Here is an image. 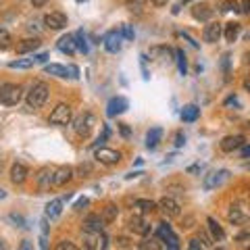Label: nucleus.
I'll list each match as a JSON object with an SVG mask.
<instances>
[{"mask_svg": "<svg viewBox=\"0 0 250 250\" xmlns=\"http://www.w3.org/2000/svg\"><path fill=\"white\" fill-rule=\"evenodd\" d=\"M48 92H50V88H48V83L44 81H36L33 86L30 88V92H27V109L31 110H38L46 104L48 100Z\"/></svg>", "mask_w": 250, "mask_h": 250, "instance_id": "1", "label": "nucleus"}, {"mask_svg": "<svg viewBox=\"0 0 250 250\" xmlns=\"http://www.w3.org/2000/svg\"><path fill=\"white\" fill-rule=\"evenodd\" d=\"M23 98V86L19 83H2L0 86V104L4 107H15Z\"/></svg>", "mask_w": 250, "mask_h": 250, "instance_id": "2", "label": "nucleus"}, {"mask_svg": "<svg viewBox=\"0 0 250 250\" xmlns=\"http://www.w3.org/2000/svg\"><path fill=\"white\" fill-rule=\"evenodd\" d=\"M81 238L88 250H104L109 246V238L102 234V229H81Z\"/></svg>", "mask_w": 250, "mask_h": 250, "instance_id": "3", "label": "nucleus"}, {"mask_svg": "<svg viewBox=\"0 0 250 250\" xmlns=\"http://www.w3.org/2000/svg\"><path fill=\"white\" fill-rule=\"evenodd\" d=\"M73 119V109L69 107V104L61 102L54 107V110L50 113V117H48V123L50 125H69Z\"/></svg>", "mask_w": 250, "mask_h": 250, "instance_id": "4", "label": "nucleus"}, {"mask_svg": "<svg viewBox=\"0 0 250 250\" xmlns=\"http://www.w3.org/2000/svg\"><path fill=\"white\" fill-rule=\"evenodd\" d=\"M156 238L163 240L165 244H167V248H171V250H177V248H179V238H177L175 234H173V229H171V225L167 223V221H163V223L158 225Z\"/></svg>", "mask_w": 250, "mask_h": 250, "instance_id": "5", "label": "nucleus"}, {"mask_svg": "<svg viewBox=\"0 0 250 250\" xmlns=\"http://www.w3.org/2000/svg\"><path fill=\"white\" fill-rule=\"evenodd\" d=\"M156 208L161 211L167 219H173V217H179V213H182V206H179V203L175 198L171 196H165L156 203Z\"/></svg>", "mask_w": 250, "mask_h": 250, "instance_id": "6", "label": "nucleus"}, {"mask_svg": "<svg viewBox=\"0 0 250 250\" xmlns=\"http://www.w3.org/2000/svg\"><path fill=\"white\" fill-rule=\"evenodd\" d=\"M75 134H78L79 138H88L90 134H92V127H94V115L92 113H83L79 115L78 119H75Z\"/></svg>", "mask_w": 250, "mask_h": 250, "instance_id": "7", "label": "nucleus"}, {"mask_svg": "<svg viewBox=\"0 0 250 250\" xmlns=\"http://www.w3.org/2000/svg\"><path fill=\"white\" fill-rule=\"evenodd\" d=\"M96 161H98L100 165H117L121 161V152L115 150V148H104V146H100V148H96L94 152Z\"/></svg>", "mask_w": 250, "mask_h": 250, "instance_id": "8", "label": "nucleus"}, {"mask_svg": "<svg viewBox=\"0 0 250 250\" xmlns=\"http://www.w3.org/2000/svg\"><path fill=\"white\" fill-rule=\"evenodd\" d=\"M102 44L104 48L110 52V54H117L121 50V46H123V36H121V30H110L107 36L102 38Z\"/></svg>", "mask_w": 250, "mask_h": 250, "instance_id": "9", "label": "nucleus"}, {"mask_svg": "<svg viewBox=\"0 0 250 250\" xmlns=\"http://www.w3.org/2000/svg\"><path fill=\"white\" fill-rule=\"evenodd\" d=\"M44 25L48 27V30H52V31L65 30L67 27V17L62 15V13H59V11H52V13H48V15L44 17Z\"/></svg>", "mask_w": 250, "mask_h": 250, "instance_id": "10", "label": "nucleus"}, {"mask_svg": "<svg viewBox=\"0 0 250 250\" xmlns=\"http://www.w3.org/2000/svg\"><path fill=\"white\" fill-rule=\"evenodd\" d=\"M227 175H229V171H225V169L213 171V173H208V175H204V182H203L204 190H215V188H219L227 179Z\"/></svg>", "mask_w": 250, "mask_h": 250, "instance_id": "11", "label": "nucleus"}, {"mask_svg": "<svg viewBox=\"0 0 250 250\" xmlns=\"http://www.w3.org/2000/svg\"><path fill=\"white\" fill-rule=\"evenodd\" d=\"M129 109V102L123 98V96H115V98H110L109 104H107V115L109 117H117L125 113V110Z\"/></svg>", "mask_w": 250, "mask_h": 250, "instance_id": "12", "label": "nucleus"}, {"mask_svg": "<svg viewBox=\"0 0 250 250\" xmlns=\"http://www.w3.org/2000/svg\"><path fill=\"white\" fill-rule=\"evenodd\" d=\"M75 175V171H73V167H54V186H65L69 184L73 179Z\"/></svg>", "mask_w": 250, "mask_h": 250, "instance_id": "13", "label": "nucleus"}, {"mask_svg": "<svg viewBox=\"0 0 250 250\" xmlns=\"http://www.w3.org/2000/svg\"><path fill=\"white\" fill-rule=\"evenodd\" d=\"M246 142V138L244 136H227V138H223V140L219 142V148L223 150V152H234V150H238L242 144Z\"/></svg>", "mask_w": 250, "mask_h": 250, "instance_id": "14", "label": "nucleus"}, {"mask_svg": "<svg viewBox=\"0 0 250 250\" xmlns=\"http://www.w3.org/2000/svg\"><path fill=\"white\" fill-rule=\"evenodd\" d=\"M36 182L40 188H50L54 186V167H42L36 175Z\"/></svg>", "mask_w": 250, "mask_h": 250, "instance_id": "15", "label": "nucleus"}, {"mask_svg": "<svg viewBox=\"0 0 250 250\" xmlns=\"http://www.w3.org/2000/svg\"><path fill=\"white\" fill-rule=\"evenodd\" d=\"M27 175H30V169L23 165V163H15L11 167V182L15 186H21L27 179Z\"/></svg>", "mask_w": 250, "mask_h": 250, "instance_id": "16", "label": "nucleus"}, {"mask_svg": "<svg viewBox=\"0 0 250 250\" xmlns=\"http://www.w3.org/2000/svg\"><path fill=\"white\" fill-rule=\"evenodd\" d=\"M227 219H229V223H234V225H244L248 221V215L244 213V208L242 206L232 204L229 206V211H227Z\"/></svg>", "mask_w": 250, "mask_h": 250, "instance_id": "17", "label": "nucleus"}, {"mask_svg": "<svg viewBox=\"0 0 250 250\" xmlns=\"http://www.w3.org/2000/svg\"><path fill=\"white\" fill-rule=\"evenodd\" d=\"M127 225H129L131 232L138 234V235H148V234H150V225L146 223L142 217H138V215H134V217L127 221Z\"/></svg>", "mask_w": 250, "mask_h": 250, "instance_id": "18", "label": "nucleus"}, {"mask_svg": "<svg viewBox=\"0 0 250 250\" xmlns=\"http://www.w3.org/2000/svg\"><path fill=\"white\" fill-rule=\"evenodd\" d=\"M203 38H204V42H208V44L219 42V38H221V23H208L204 27V31H203Z\"/></svg>", "mask_w": 250, "mask_h": 250, "instance_id": "19", "label": "nucleus"}, {"mask_svg": "<svg viewBox=\"0 0 250 250\" xmlns=\"http://www.w3.org/2000/svg\"><path fill=\"white\" fill-rule=\"evenodd\" d=\"M42 42L38 38H27V40H21L17 44V52L19 54H27V52H36L40 48Z\"/></svg>", "mask_w": 250, "mask_h": 250, "instance_id": "20", "label": "nucleus"}, {"mask_svg": "<svg viewBox=\"0 0 250 250\" xmlns=\"http://www.w3.org/2000/svg\"><path fill=\"white\" fill-rule=\"evenodd\" d=\"M206 225H208V229H211L213 242H221V240H225V232H223V227L219 225V221L215 219V217H206Z\"/></svg>", "mask_w": 250, "mask_h": 250, "instance_id": "21", "label": "nucleus"}, {"mask_svg": "<svg viewBox=\"0 0 250 250\" xmlns=\"http://www.w3.org/2000/svg\"><path fill=\"white\" fill-rule=\"evenodd\" d=\"M57 46H59V50L62 52V54H69V57H71V54H75V50H78V48H75V40H73V36H62L59 42H57Z\"/></svg>", "mask_w": 250, "mask_h": 250, "instance_id": "22", "label": "nucleus"}, {"mask_svg": "<svg viewBox=\"0 0 250 250\" xmlns=\"http://www.w3.org/2000/svg\"><path fill=\"white\" fill-rule=\"evenodd\" d=\"M61 213H62V198H57V200H52V203H48L46 204V219H59L61 217Z\"/></svg>", "mask_w": 250, "mask_h": 250, "instance_id": "23", "label": "nucleus"}, {"mask_svg": "<svg viewBox=\"0 0 250 250\" xmlns=\"http://www.w3.org/2000/svg\"><path fill=\"white\" fill-rule=\"evenodd\" d=\"M200 117V109L196 107V104H186V107L182 109V121L184 123H194Z\"/></svg>", "mask_w": 250, "mask_h": 250, "instance_id": "24", "label": "nucleus"}, {"mask_svg": "<svg viewBox=\"0 0 250 250\" xmlns=\"http://www.w3.org/2000/svg\"><path fill=\"white\" fill-rule=\"evenodd\" d=\"M192 17L198 19V21H208L213 17V9L208 4H196L192 9Z\"/></svg>", "mask_w": 250, "mask_h": 250, "instance_id": "25", "label": "nucleus"}, {"mask_svg": "<svg viewBox=\"0 0 250 250\" xmlns=\"http://www.w3.org/2000/svg\"><path fill=\"white\" fill-rule=\"evenodd\" d=\"M161 138H163V129L161 127H152L148 134H146V148H156L158 142H161Z\"/></svg>", "mask_w": 250, "mask_h": 250, "instance_id": "26", "label": "nucleus"}, {"mask_svg": "<svg viewBox=\"0 0 250 250\" xmlns=\"http://www.w3.org/2000/svg\"><path fill=\"white\" fill-rule=\"evenodd\" d=\"M223 36H225L227 42H232V44H234V42L238 40V36H240V23H235V21H229V23H225Z\"/></svg>", "mask_w": 250, "mask_h": 250, "instance_id": "27", "label": "nucleus"}, {"mask_svg": "<svg viewBox=\"0 0 250 250\" xmlns=\"http://www.w3.org/2000/svg\"><path fill=\"white\" fill-rule=\"evenodd\" d=\"M83 229H104V219L100 215H88L83 219Z\"/></svg>", "mask_w": 250, "mask_h": 250, "instance_id": "28", "label": "nucleus"}, {"mask_svg": "<svg viewBox=\"0 0 250 250\" xmlns=\"http://www.w3.org/2000/svg\"><path fill=\"white\" fill-rule=\"evenodd\" d=\"M44 71L50 73V75H57V78H67V75H69V69H67L65 65H57V62H50V65H46Z\"/></svg>", "mask_w": 250, "mask_h": 250, "instance_id": "29", "label": "nucleus"}, {"mask_svg": "<svg viewBox=\"0 0 250 250\" xmlns=\"http://www.w3.org/2000/svg\"><path fill=\"white\" fill-rule=\"evenodd\" d=\"M117 215H119V208H117L115 204H107V206L102 208L100 217L104 219V223H113V221L117 219Z\"/></svg>", "mask_w": 250, "mask_h": 250, "instance_id": "30", "label": "nucleus"}, {"mask_svg": "<svg viewBox=\"0 0 250 250\" xmlns=\"http://www.w3.org/2000/svg\"><path fill=\"white\" fill-rule=\"evenodd\" d=\"M33 65H36V57H33V54H31L30 59H17V61H11L9 62L11 69H30Z\"/></svg>", "mask_w": 250, "mask_h": 250, "instance_id": "31", "label": "nucleus"}, {"mask_svg": "<svg viewBox=\"0 0 250 250\" xmlns=\"http://www.w3.org/2000/svg\"><path fill=\"white\" fill-rule=\"evenodd\" d=\"M136 208H140L142 213H152V211H156V203L155 200L140 198V200H136Z\"/></svg>", "mask_w": 250, "mask_h": 250, "instance_id": "32", "label": "nucleus"}, {"mask_svg": "<svg viewBox=\"0 0 250 250\" xmlns=\"http://www.w3.org/2000/svg\"><path fill=\"white\" fill-rule=\"evenodd\" d=\"M175 59H177V67H179V73L182 75H186V71H188V61H186V52L182 50V48H177L175 52Z\"/></svg>", "mask_w": 250, "mask_h": 250, "instance_id": "33", "label": "nucleus"}, {"mask_svg": "<svg viewBox=\"0 0 250 250\" xmlns=\"http://www.w3.org/2000/svg\"><path fill=\"white\" fill-rule=\"evenodd\" d=\"M73 40H75V48H78V50H81L83 54H88V42H86V36H83V31L75 33Z\"/></svg>", "mask_w": 250, "mask_h": 250, "instance_id": "34", "label": "nucleus"}, {"mask_svg": "<svg viewBox=\"0 0 250 250\" xmlns=\"http://www.w3.org/2000/svg\"><path fill=\"white\" fill-rule=\"evenodd\" d=\"M11 33L4 30V27H0V50H6V48H11Z\"/></svg>", "mask_w": 250, "mask_h": 250, "instance_id": "35", "label": "nucleus"}, {"mask_svg": "<svg viewBox=\"0 0 250 250\" xmlns=\"http://www.w3.org/2000/svg\"><path fill=\"white\" fill-rule=\"evenodd\" d=\"M125 4H127V9H129V11L140 13V11H142V6L146 4V0H125Z\"/></svg>", "mask_w": 250, "mask_h": 250, "instance_id": "36", "label": "nucleus"}, {"mask_svg": "<svg viewBox=\"0 0 250 250\" xmlns=\"http://www.w3.org/2000/svg\"><path fill=\"white\" fill-rule=\"evenodd\" d=\"M138 248H140V250H148V248H152V250H156V248H161V246H158V244H156V242H155V240H152V238H150V240H148V238H146L144 242H140V244H138Z\"/></svg>", "mask_w": 250, "mask_h": 250, "instance_id": "37", "label": "nucleus"}, {"mask_svg": "<svg viewBox=\"0 0 250 250\" xmlns=\"http://www.w3.org/2000/svg\"><path fill=\"white\" fill-rule=\"evenodd\" d=\"M90 173H92V165H90V163H81V165L78 167V175H79V177H88Z\"/></svg>", "mask_w": 250, "mask_h": 250, "instance_id": "38", "label": "nucleus"}, {"mask_svg": "<svg viewBox=\"0 0 250 250\" xmlns=\"http://www.w3.org/2000/svg\"><path fill=\"white\" fill-rule=\"evenodd\" d=\"M121 36H123V40H134V27L131 25H123V30H121Z\"/></svg>", "mask_w": 250, "mask_h": 250, "instance_id": "39", "label": "nucleus"}, {"mask_svg": "<svg viewBox=\"0 0 250 250\" xmlns=\"http://www.w3.org/2000/svg\"><path fill=\"white\" fill-rule=\"evenodd\" d=\"M90 204V198H86V196H81V198H78L75 200V204H73V211H81L83 206H88Z\"/></svg>", "mask_w": 250, "mask_h": 250, "instance_id": "40", "label": "nucleus"}, {"mask_svg": "<svg viewBox=\"0 0 250 250\" xmlns=\"http://www.w3.org/2000/svg\"><path fill=\"white\" fill-rule=\"evenodd\" d=\"M78 246L73 244V242H69V240H62L61 244H57V250H75Z\"/></svg>", "mask_w": 250, "mask_h": 250, "instance_id": "41", "label": "nucleus"}, {"mask_svg": "<svg viewBox=\"0 0 250 250\" xmlns=\"http://www.w3.org/2000/svg\"><path fill=\"white\" fill-rule=\"evenodd\" d=\"M109 136H110V129H109V127H104V131H102V136H100V138H98V140H96V144H94V146H96V148H98V146H102V144H104V140H107V138H109Z\"/></svg>", "mask_w": 250, "mask_h": 250, "instance_id": "42", "label": "nucleus"}, {"mask_svg": "<svg viewBox=\"0 0 250 250\" xmlns=\"http://www.w3.org/2000/svg\"><path fill=\"white\" fill-rule=\"evenodd\" d=\"M221 11H223V13L238 11V4H235V2H223V4H221Z\"/></svg>", "mask_w": 250, "mask_h": 250, "instance_id": "43", "label": "nucleus"}, {"mask_svg": "<svg viewBox=\"0 0 250 250\" xmlns=\"http://www.w3.org/2000/svg\"><path fill=\"white\" fill-rule=\"evenodd\" d=\"M188 246H190V250H198V248H203L204 244L200 242V238H192V240H190V244H188Z\"/></svg>", "mask_w": 250, "mask_h": 250, "instance_id": "44", "label": "nucleus"}, {"mask_svg": "<svg viewBox=\"0 0 250 250\" xmlns=\"http://www.w3.org/2000/svg\"><path fill=\"white\" fill-rule=\"evenodd\" d=\"M184 144H186V136L182 134V131H177V134H175V146H177V148H182Z\"/></svg>", "mask_w": 250, "mask_h": 250, "instance_id": "45", "label": "nucleus"}, {"mask_svg": "<svg viewBox=\"0 0 250 250\" xmlns=\"http://www.w3.org/2000/svg\"><path fill=\"white\" fill-rule=\"evenodd\" d=\"M225 107H238V109H240L242 104H240V100L235 98V96H229V98L225 100Z\"/></svg>", "mask_w": 250, "mask_h": 250, "instance_id": "46", "label": "nucleus"}, {"mask_svg": "<svg viewBox=\"0 0 250 250\" xmlns=\"http://www.w3.org/2000/svg\"><path fill=\"white\" fill-rule=\"evenodd\" d=\"M11 221H15V223H19V227H27L23 217H19V215H11Z\"/></svg>", "mask_w": 250, "mask_h": 250, "instance_id": "47", "label": "nucleus"}, {"mask_svg": "<svg viewBox=\"0 0 250 250\" xmlns=\"http://www.w3.org/2000/svg\"><path fill=\"white\" fill-rule=\"evenodd\" d=\"M240 148H242V158H248V156H250V146L244 142V144L240 146Z\"/></svg>", "mask_w": 250, "mask_h": 250, "instance_id": "48", "label": "nucleus"}, {"mask_svg": "<svg viewBox=\"0 0 250 250\" xmlns=\"http://www.w3.org/2000/svg\"><path fill=\"white\" fill-rule=\"evenodd\" d=\"M248 6H250V0H242V6H240V9H238V11H240V13H244V15H246V13L250 11V9H248Z\"/></svg>", "mask_w": 250, "mask_h": 250, "instance_id": "49", "label": "nucleus"}, {"mask_svg": "<svg viewBox=\"0 0 250 250\" xmlns=\"http://www.w3.org/2000/svg\"><path fill=\"white\" fill-rule=\"evenodd\" d=\"M67 69H69V73H71L69 78H79V69H78V67L71 65V67H67Z\"/></svg>", "mask_w": 250, "mask_h": 250, "instance_id": "50", "label": "nucleus"}, {"mask_svg": "<svg viewBox=\"0 0 250 250\" xmlns=\"http://www.w3.org/2000/svg\"><path fill=\"white\" fill-rule=\"evenodd\" d=\"M48 61V54L42 52V54H36V62H46Z\"/></svg>", "mask_w": 250, "mask_h": 250, "instance_id": "51", "label": "nucleus"}, {"mask_svg": "<svg viewBox=\"0 0 250 250\" xmlns=\"http://www.w3.org/2000/svg\"><path fill=\"white\" fill-rule=\"evenodd\" d=\"M46 2H48V0H31V4L36 6V9H40V6H44Z\"/></svg>", "mask_w": 250, "mask_h": 250, "instance_id": "52", "label": "nucleus"}, {"mask_svg": "<svg viewBox=\"0 0 250 250\" xmlns=\"http://www.w3.org/2000/svg\"><path fill=\"white\" fill-rule=\"evenodd\" d=\"M121 136L123 138H129V127H127V125H121Z\"/></svg>", "mask_w": 250, "mask_h": 250, "instance_id": "53", "label": "nucleus"}, {"mask_svg": "<svg viewBox=\"0 0 250 250\" xmlns=\"http://www.w3.org/2000/svg\"><path fill=\"white\" fill-rule=\"evenodd\" d=\"M200 171V167L198 165H192V167H188V173H198Z\"/></svg>", "mask_w": 250, "mask_h": 250, "instance_id": "54", "label": "nucleus"}, {"mask_svg": "<svg viewBox=\"0 0 250 250\" xmlns=\"http://www.w3.org/2000/svg\"><path fill=\"white\" fill-rule=\"evenodd\" d=\"M152 4H156V6H163V4H167V0H150Z\"/></svg>", "mask_w": 250, "mask_h": 250, "instance_id": "55", "label": "nucleus"}, {"mask_svg": "<svg viewBox=\"0 0 250 250\" xmlns=\"http://www.w3.org/2000/svg\"><path fill=\"white\" fill-rule=\"evenodd\" d=\"M140 175H142V173H140V171H136V173H129V175H125V177L131 179V177H140Z\"/></svg>", "mask_w": 250, "mask_h": 250, "instance_id": "56", "label": "nucleus"}, {"mask_svg": "<svg viewBox=\"0 0 250 250\" xmlns=\"http://www.w3.org/2000/svg\"><path fill=\"white\" fill-rule=\"evenodd\" d=\"M119 246H129L127 244V238H119Z\"/></svg>", "mask_w": 250, "mask_h": 250, "instance_id": "57", "label": "nucleus"}, {"mask_svg": "<svg viewBox=\"0 0 250 250\" xmlns=\"http://www.w3.org/2000/svg\"><path fill=\"white\" fill-rule=\"evenodd\" d=\"M4 198H6V192L2 190V188H0V200H4Z\"/></svg>", "mask_w": 250, "mask_h": 250, "instance_id": "58", "label": "nucleus"}, {"mask_svg": "<svg viewBox=\"0 0 250 250\" xmlns=\"http://www.w3.org/2000/svg\"><path fill=\"white\" fill-rule=\"evenodd\" d=\"M188 2H192V0H182V4H188Z\"/></svg>", "mask_w": 250, "mask_h": 250, "instance_id": "59", "label": "nucleus"}, {"mask_svg": "<svg viewBox=\"0 0 250 250\" xmlns=\"http://www.w3.org/2000/svg\"><path fill=\"white\" fill-rule=\"evenodd\" d=\"M0 248H4V242L2 240H0Z\"/></svg>", "mask_w": 250, "mask_h": 250, "instance_id": "60", "label": "nucleus"}, {"mask_svg": "<svg viewBox=\"0 0 250 250\" xmlns=\"http://www.w3.org/2000/svg\"><path fill=\"white\" fill-rule=\"evenodd\" d=\"M78 2H86V0H78Z\"/></svg>", "mask_w": 250, "mask_h": 250, "instance_id": "61", "label": "nucleus"}]
</instances>
